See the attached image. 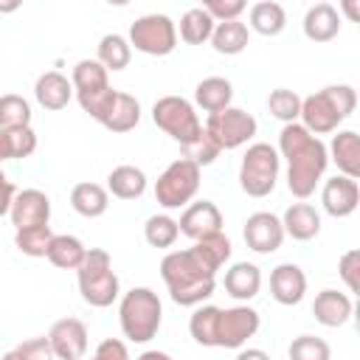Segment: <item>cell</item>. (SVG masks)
I'll use <instances>...</instances> for the list:
<instances>
[{
	"label": "cell",
	"mask_w": 360,
	"mask_h": 360,
	"mask_svg": "<svg viewBox=\"0 0 360 360\" xmlns=\"http://www.w3.org/2000/svg\"><path fill=\"white\" fill-rule=\"evenodd\" d=\"M278 155L287 160L290 194L298 200L312 197L329 166L326 143L318 135H312L301 121H290L278 132Z\"/></svg>",
	"instance_id": "6da1fadb"
},
{
	"label": "cell",
	"mask_w": 360,
	"mask_h": 360,
	"mask_svg": "<svg viewBox=\"0 0 360 360\" xmlns=\"http://www.w3.org/2000/svg\"><path fill=\"white\" fill-rule=\"evenodd\" d=\"M217 270H222L202 245H191L183 250H172L160 262V278L169 290V298L180 307H197L214 295Z\"/></svg>",
	"instance_id": "7a4b0ae2"
},
{
	"label": "cell",
	"mask_w": 360,
	"mask_h": 360,
	"mask_svg": "<svg viewBox=\"0 0 360 360\" xmlns=\"http://www.w3.org/2000/svg\"><path fill=\"white\" fill-rule=\"evenodd\" d=\"M354 107H357V93L352 84H329L301 98L298 121L312 135H329L354 112Z\"/></svg>",
	"instance_id": "3957f363"
},
{
	"label": "cell",
	"mask_w": 360,
	"mask_h": 360,
	"mask_svg": "<svg viewBox=\"0 0 360 360\" xmlns=\"http://www.w3.org/2000/svg\"><path fill=\"white\" fill-rule=\"evenodd\" d=\"M163 321V304L155 290L132 287L118 301V323L129 343H149Z\"/></svg>",
	"instance_id": "277c9868"
},
{
	"label": "cell",
	"mask_w": 360,
	"mask_h": 360,
	"mask_svg": "<svg viewBox=\"0 0 360 360\" xmlns=\"http://www.w3.org/2000/svg\"><path fill=\"white\" fill-rule=\"evenodd\" d=\"M76 278H79V292L84 298V304L104 309L112 307L121 295V281L112 270V259L104 248H87L82 264L76 267Z\"/></svg>",
	"instance_id": "5b68a950"
},
{
	"label": "cell",
	"mask_w": 360,
	"mask_h": 360,
	"mask_svg": "<svg viewBox=\"0 0 360 360\" xmlns=\"http://www.w3.org/2000/svg\"><path fill=\"white\" fill-rule=\"evenodd\" d=\"M278 169H281V155L276 146L256 141L248 146L239 163V186L248 197H267L276 183H278Z\"/></svg>",
	"instance_id": "8992f818"
},
{
	"label": "cell",
	"mask_w": 360,
	"mask_h": 360,
	"mask_svg": "<svg viewBox=\"0 0 360 360\" xmlns=\"http://www.w3.org/2000/svg\"><path fill=\"white\" fill-rule=\"evenodd\" d=\"M200 169L202 166H197L188 158L172 160L160 172V177L155 180V200H158V205H163L166 211L188 205L194 200V194L200 191Z\"/></svg>",
	"instance_id": "52a82bcc"
},
{
	"label": "cell",
	"mask_w": 360,
	"mask_h": 360,
	"mask_svg": "<svg viewBox=\"0 0 360 360\" xmlns=\"http://www.w3.org/2000/svg\"><path fill=\"white\" fill-rule=\"evenodd\" d=\"M152 121L158 129H163L172 141L180 146L194 141L202 132V121L194 110V104L183 96H163L152 104Z\"/></svg>",
	"instance_id": "ba28073f"
},
{
	"label": "cell",
	"mask_w": 360,
	"mask_h": 360,
	"mask_svg": "<svg viewBox=\"0 0 360 360\" xmlns=\"http://www.w3.org/2000/svg\"><path fill=\"white\" fill-rule=\"evenodd\" d=\"M127 39L146 56H169L177 48V22L169 14H143L129 25Z\"/></svg>",
	"instance_id": "9c48e42d"
},
{
	"label": "cell",
	"mask_w": 360,
	"mask_h": 360,
	"mask_svg": "<svg viewBox=\"0 0 360 360\" xmlns=\"http://www.w3.org/2000/svg\"><path fill=\"white\" fill-rule=\"evenodd\" d=\"M256 129H259L256 118L250 112H245L242 107H233V104H228L225 110L208 112V118H205V132L217 141V146L222 152L245 146L248 141H253Z\"/></svg>",
	"instance_id": "30bf717a"
},
{
	"label": "cell",
	"mask_w": 360,
	"mask_h": 360,
	"mask_svg": "<svg viewBox=\"0 0 360 360\" xmlns=\"http://www.w3.org/2000/svg\"><path fill=\"white\" fill-rule=\"evenodd\" d=\"M262 326V318L253 307L236 304L217 315V349H242Z\"/></svg>",
	"instance_id": "8fae6325"
},
{
	"label": "cell",
	"mask_w": 360,
	"mask_h": 360,
	"mask_svg": "<svg viewBox=\"0 0 360 360\" xmlns=\"http://www.w3.org/2000/svg\"><path fill=\"white\" fill-rule=\"evenodd\" d=\"M242 236H245V245L253 253H276L287 233H284L281 217H276L270 211H256L245 219Z\"/></svg>",
	"instance_id": "7c38bea8"
},
{
	"label": "cell",
	"mask_w": 360,
	"mask_h": 360,
	"mask_svg": "<svg viewBox=\"0 0 360 360\" xmlns=\"http://www.w3.org/2000/svg\"><path fill=\"white\" fill-rule=\"evenodd\" d=\"M48 343L56 360H82L87 354V326L79 318H59L48 329Z\"/></svg>",
	"instance_id": "4fadbf2b"
},
{
	"label": "cell",
	"mask_w": 360,
	"mask_h": 360,
	"mask_svg": "<svg viewBox=\"0 0 360 360\" xmlns=\"http://www.w3.org/2000/svg\"><path fill=\"white\" fill-rule=\"evenodd\" d=\"M357 202H360V186L354 177H346V174H335L323 183L321 188V205L329 217L335 219H343V217H352L357 211Z\"/></svg>",
	"instance_id": "5bb4252c"
},
{
	"label": "cell",
	"mask_w": 360,
	"mask_h": 360,
	"mask_svg": "<svg viewBox=\"0 0 360 360\" xmlns=\"http://www.w3.org/2000/svg\"><path fill=\"white\" fill-rule=\"evenodd\" d=\"M11 225L17 228H28V225H42L51 222V197L39 188H22L14 194L11 208H8Z\"/></svg>",
	"instance_id": "9a60e30c"
},
{
	"label": "cell",
	"mask_w": 360,
	"mask_h": 360,
	"mask_svg": "<svg viewBox=\"0 0 360 360\" xmlns=\"http://www.w3.org/2000/svg\"><path fill=\"white\" fill-rule=\"evenodd\" d=\"M177 228L188 239H202L214 231H222V211L211 200H197L183 205V214L177 219Z\"/></svg>",
	"instance_id": "2e32d148"
},
{
	"label": "cell",
	"mask_w": 360,
	"mask_h": 360,
	"mask_svg": "<svg viewBox=\"0 0 360 360\" xmlns=\"http://www.w3.org/2000/svg\"><path fill=\"white\" fill-rule=\"evenodd\" d=\"M270 295L281 304V307H295L304 301L307 295V276L298 264L284 262L278 267H273L270 273Z\"/></svg>",
	"instance_id": "e0dca14e"
},
{
	"label": "cell",
	"mask_w": 360,
	"mask_h": 360,
	"mask_svg": "<svg viewBox=\"0 0 360 360\" xmlns=\"http://www.w3.org/2000/svg\"><path fill=\"white\" fill-rule=\"evenodd\" d=\"M301 28H304V37L309 42H332L340 34V14L332 3L321 0V3L307 8Z\"/></svg>",
	"instance_id": "ac0fdd59"
},
{
	"label": "cell",
	"mask_w": 360,
	"mask_h": 360,
	"mask_svg": "<svg viewBox=\"0 0 360 360\" xmlns=\"http://www.w3.org/2000/svg\"><path fill=\"white\" fill-rule=\"evenodd\" d=\"M34 98H37V104L42 110H51V112L65 110L70 104V98H73V84H70V79L65 73L48 70L34 82Z\"/></svg>",
	"instance_id": "d6986e66"
},
{
	"label": "cell",
	"mask_w": 360,
	"mask_h": 360,
	"mask_svg": "<svg viewBox=\"0 0 360 360\" xmlns=\"http://www.w3.org/2000/svg\"><path fill=\"white\" fill-rule=\"evenodd\" d=\"M222 287L233 301H250L262 290V270L253 262H233L225 270Z\"/></svg>",
	"instance_id": "ffe728a7"
},
{
	"label": "cell",
	"mask_w": 360,
	"mask_h": 360,
	"mask_svg": "<svg viewBox=\"0 0 360 360\" xmlns=\"http://www.w3.org/2000/svg\"><path fill=\"white\" fill-rule=\"evenodd\" d=\"M352 298L346 292H338V290H321L312 301V315L321 326L326 329H338L343 326L349 318H352Z\"/></svg>",
	"instance_id": "44dd1931"
},
{
	"label": "cell",
	"mask_w": 360,
	"mask_h": 360,
	"mask_svg": "<svg viewBox=\"0 0 360 360\" xmlns=\"http://www.w3.org/2000/svg\"><path fill=\"white\" fill-rule=\"evenodd\" d=\"M329 160L338 166L340 174L346 177H360V135L354 129H343L332 135V143L326 146Z\"/></svg>",
	"instance_id": "7402d4cb"
},
{
	"label": "cell",
	"mask_w": 360,
	"mask_h": 360,
	"mask_svg": "<svg viewBox=\"0 0 360 360\" xmlns=\"http://www.w3.org/2000/svg\"><path fill=\"white\" fill-rule=\"evenodd\" d=\"M281 225H284V233L292 236L295 242H309L321 233V214L315 205L309 202H292L284 217H281Z\"/></svg>",
	"instance_id": "603a6c76"
},
{
	"label": "cell",
	"mask_w": 360,
	"mask_h": 360,
	"mask_svg": "<svg viewBox=\"0 0 360 360\" xmlns=\"http://www.w3.org/2000/svg\"><path fill=\"white\" fill-rule=\"evenodd\" d=\"M208 42L214 45L217 53H222V56H236V53H242V51L248 48V42H250V28H248L239 17H236V20H219V22L214 25Z\"/></svg>",
	"instance_id": "cb8c5ba5"
},
{
	"label": "cell",
	"mask_w": 360,
	"mask_h": 360,
	"mask_svg": "<svg viewBox=\"0 0 360 360\" xmlns=\"http://www.w3.org/2000/svg\"><path fill=\"white\" fill-rule=\"evenodd\" d=\"M107 68L98 62V59H79L70 70V84H73V96L76 98H87L104 87H110V79H107Z\"/></svg>",
	"instance_id": "d4e9b609"
},
{
	"label": "cell",
	"mask_w": 360,
	"mask_h": 360,
	"mask_svg": "<svg viewBox=\"0 0 360 360\" xmlns=\"http://www.w3.org/2000/svg\"><path fill=\"white\" fill-rule=\"evenodd\" d=\"M70 205L84 219L104 217L107 208H110V191L98 183H76L70 188Z\"/></svg>",
	"instance_id": "484cf974"
},
{
	"label": "cell",
	"mask_w": 360,
	"mask_h": 360,
	"mask_svg": "<svg viewBox=\"0 0 360 360\" xmlns=\"http://www.w3.org/2000/svg\"><path fill=\"white\" fill-rule=\"evenodd\" d=\"M138 124H141V101H138L135 96L118 90L115 98H112L110 112H107L104 121H101V127L110 129V132H115V135H121V132L135 129Z\"/></svg>",
	"instance_id": "4316f807"
},
{
	"label": "cell",
	"mask_w": 360,
	"mask_h": 360,
	"mask_svg": "<svg viewBox=\"0 0 360 360\" xmlns=\"http://www.w3.org/2000/svg\"><path fill=\"white\" fill-rule=\"evenodd\" d=\"M84 253H87V248H84V242L79 236H73V233H53L51 242H48L45 259L53 267H59V270H76L82 264Z\"/></svg>",
	"instance_id": "83f0119b"
},
{
	"label": "cell",
	"mask_w": 360,
	"mask_h": 360,
	"mask_svg": "<svg viewBox=\"0 0 360 360\" xmlns=\"http://www.w3.org/2000/svg\"><path fill=\"white\" fill-rule=\"evenodd\" d=\"M248 25L262 37H278L287 28V11L276 0H259L250 6Z\"/></svg>",
	"instance_id": "f1b7e54d"
},
{
	"label": "cell",
	"mask_w": 360,
	"mask_h": 360,
	"mask_svg": "<svg viewBox=\"0 0 360 360\" xmlns=\"http://www.w3.org/2000/svg\"><path fill=\"white\" fill-rule=\"evenodd\" d=\"M107 191L118 200H138L146 191V174L143 169L132 163H121L107 174Z\"/></svg>",
	"instance_id": "f546056e"
},
{
	"label": "cell",
	"mask_w": 360,
	"mask_h": 360,
	"mask_svg": "<svg viewBox=\"0 0 360 360\" xmlns=\"http://www.w3.org/2000/svg\"><path fill=\"white\" fill-rule=\"evenodd\" d=\"M231 101H233V87L225 76H208V79L197 82V87H194V104L202 112L225 110Z\"/></svg>",
	"instance_id": "4dcf8cb0"
},
{
	"label": "cell",
	"mask_w": 360,
	"mask_h": 360,
	"mask_svg": "<svg viewBox=\"0 0 360 360\" xmlns=\"http://www.w3.org/2000/svg\"><path fill=\"white\" fill-rule=\"evenodd\" d=\"M217 20L205 11V8H188L183 17H180V25H177V34L186 45H202L211 39V31H214Z\"/></svg>",
	"instance_id": "1f68e13d"
},
{
	"label": "cell",
	"mask_w": 360,
	"mask_h": 360,
	"mask_svg": "<svg viewBox=\"0 0 360 360\" xmlns=\"http://www.w3.org/2000/svg\"><path fill=\"white\" fill-rule=\"evenodd\" d=\"M96 59L107 68V70H124L132 59V45L127 37L121 34H104L98 39V48H96Z\"/></svg>",
	"instance_id": "d6a6232c"
},
{
	"label": "cell",
	"mask_w": 360,
	"mask_h": 360,
	"mask_svg": "<svg viewBox=\"0 0 360 360\" xmlns=\"http://www.w3.org/2000/svg\"><path fill=\"white\" fill-rule=\"evenodd\" d=\"M217 315L219 307L214 304H197L191 318H188V335L194 338V343L214 349L217 346Z\"/></svg>",
	"instance_id": "836d02e7"
},
{
	"label": "cell",
	"mask_w": 360,
	"mask_h": 360,
	"mask_svg": "<svg viewBox=\"0 0 360 360\" xmlns=\"http://www.w3.org/2000/svg\"><path fill=\"white\" fill-rule=\"evenodd\" d=\"M177 236H180L177 219L169 217V214H152V217L146 219V225H143V239H146L152 248H158V250L172 248V245L177 242Z\"/></svg>",
	"instance_id": "e575fe53"
},
{
	"label": "cell",
	"mask_w": 360,
	"mask_h": 360,
	"mask_svg": "<svg viewBox=\"0 0 360 360\" xmlns=\"http://www.w3.org/2000/svg\"><path fill=\"white\" fill-rule=\"evenodd\" d=\"M51 236H53V231H51L48 222H42V225H28V228H17V231H14V245H17L20 253H25V256H31V259H39V256H45Z\"/></svg>",
	"instance_id": "d590c367"
},
{
	"label": "cell",
	"mask_w": 360,
	"mask_h": 360,
	"mask_svg": "<svg viewBox=\"0 0 360 360\" xmlns=\"http://www.w3.org/2000/svg\"><path fill=\"white\" fill-rule=\"evenodd\" d=\"M267 110L273 118H278L281 124H290V121H298V112H301V96L290 87H276L270 90L267 96Z\"/></svg>",
	"instance_id": "8d00e7d4"
},
{
	"label": "cell",
	"mask_w": 360,
	"mask_h": 360,
	"mask_svg": "<svg viewBox=\"0 0 360 360\" xmlns=\"http://www.w3.org/2000/svg\"><path fill=\"white\" fill-rule=\"evenodd\" d=\"M28 124H31V104L17 93L0 96V129L28 127Z\"/></svg>",
	"instance_id": "74e56055"
},
{
	"label": "cell",
	"mask_w": 360,
	"mask_h": 360,
	"mask_svg": "<svg viewBox=\"0 0 360 360\" xmlns=\"http://www.w3.org/2000/svg\"><path fill=\"white\" fill-rule=\"evenodd\" d=\"M183 149V158H188V160H194L197 166H211L217 158H219V146H217V141L205 132V127H202V132L194 138V141H188V143H183L180 146Z\"/></svg>",
	"instance_id": "f35d334b"
},
{
	"label": "cell",
	"mask_w": 360,
	"mask_h": 360,
	"mask_svg": "<svg viewBox=\"0 0 360 360\" xmlns=\"http://www.w3.org/2000/svg\"><path fill=\"white\" fill-rule=\"evenodd\" d=\"M287 354H290L292 360H329L332 349H329L326 340H321V338H315V335H298V338L290 343Z\"/></svg>",
	"instance_id": "ab89813d"
},
{
	"label": "cell",
	"mask_w": 360,
	"mask_h": 360,
	"mask_svg": "<svg viewBox=\"0 0 360 360\" xmlns=\"http://www.w3.org/2000/svg\"><path fill=\"white\" fill-rule=\"evenodd\" d=\"M6 141H8V160H20V158H31L37 152V132L28 127H14L6 129Z\"/></svg>",
	"instance_id": "60d3db41"
},
{
	"label": "cell",
	"mask_w": 360,
	"mask_h": 360,
	"mask_svg": "<svg viewBox=\"0 0 360 360\" xmlns=\"http://www.w3.org/2000/svg\"><path fill=\"white\" fill-rule=\"evenodd\" d=\"M338 276L349 292H360V250L352 248L338 259Z\"/></svg>",
	"instance_id": "b9f144b4"
},
{
	"label": "cell",
	"mask_w": 360,
	"mask_h": 360,
	"mask_svg": "<svg viewBox=\"0 0 360 360\" xmlns=\"http://www.w3.org/2000/svg\"><path fill=\"white\" fill-rule=\"evenodd\" d=\"M48 357H53L48 338H31V340L20 343L17 349L6 352V360H48Z\"/></svg>",
	"instance_id": "7bdbcfd3"
},
{
	"label": "cell",
	"mask_w": 360,
	"mask_h": 360,
	"mask_svg": "<svg viewBox=\"0 0 360 360\" xmlns=\"http://www.w3.org/2000/svg\"><path fill=\"white\" fill-rule=\"evenodd\" d=\"M200 8H205L217 22L219 20H236L245 8H248V0H197Z\"/></svg>",
	"instance_id": "ee69618b"
},
{
	"label": "cell",
	"mask_w": 360,
	"mask_h": 360,
	"mask_svg": "<svg viewBox=\"0 0 360 360\" xmlns=\"http://www.w3.org/2000/svg\"><path fill=\"white\" fill-rule=\"evenodd\" d=\"M96 360H127L129 357V346L118 338H104L98 346H96Z\"/></svg>",
	"instance_id": "f6af8a7d"
},
{
	"label": "cell",
	"mask_w": 360,
	"mask_h": 360,
	"mask_svg": "<svg viewBox=\"0 0 360 360\" xmlns=\"http://www.w3.org/2000/svg\"><path fill=\"white\" fill-rule=\"evenodd\" d=\"M14 194H17V188H14V183L6 177V172L0 169V217H6L8 214V208H11V200H14Z\"/></svg>",
	"instance_id": "bcb514c9"
},
{
	"label": "cell",
	"mask_w": 360,
	"mask_h": 360,
	"mask_svg": "<svg viewBox=\"0 0 360 360\" xmlns=\"http://www.w3.org/2000/svg\"><path fill=\"white\" fill-rule=\"evenodd\" d=\"M340 17H346L349 22H357L360 20V0H340Z\"/></svg>",
	"instance_id": "7dc6e473"
},
{
	"label": "cell",
	"mask_w": 360,
	"mask_h": 360,
	"mask_svg": "<svg viewBox=\"0 0 360 360\" xmlns=\"http://www.w3.org/2000/svg\"><path fill=\"white\" fill-rule=\"evenodd\" d=\"M236 352H239V360H248V357L267 360V352H262V349H236Z\"/></svg>",
	"instance_id": "c3c4849f"
},
{
	"label": "cell",
	"mask_w": 360,
	"mask_h": 360,
	"mask_svg": "<svg viewBox=\"0 0 360 360\" xmlns=\"http://www.w3.org/2000/svg\"><path fill=\"white\" fill-rule=\"evenodd\" d=\"M22 6V0H0V14H14Z\"/></svg>",
	"instance_id": "681fc988"
},
{
	"label": "cell",
	"mask_w": 360,
	"mask_h": 360,
	"mask_svg": "<svg viewBox=\"0 0 360 360\" xmlns=\"http://www.w3.org/2000/svg\"><path fill=\"white\" fill-rule=\"evenodd\" d=\"M141 357H143V360H166L169 354H166V352H143Z\"/></svg>",
	"instance_id": "f907efd6"
},
{
	"label": "cell",
	"mask_w": 360,
	"mask_h": 360,
	"mask_svg": "<svg viewBox=\"0 0 360 360\" xmlns=\"http://www.w3.org/2000/svg\"><path fill=\"white\" fill-rule=\"evenodd\" d=\"M110 6H127V3H132V0H107Z\"/></svg>",
	"instance_id": "816d5d0a"
}]
</instances>
